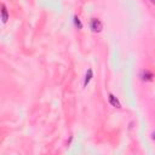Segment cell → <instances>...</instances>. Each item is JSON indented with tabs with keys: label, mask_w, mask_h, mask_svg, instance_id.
I'll return each mask as SVG.
<instances>
[{
	"label": "cell",
	"mask_w": 155,
	"mask_h": 155,
	"mask_svg": "<svg viewBox=\"0 0 155 155\" xmlns=\"http://www.w3.org/2000/svg\"><path fill=\"white\" fill-rule=\"evenodd\" d=\"M1 19H2L4 23H6L7 19H8V12H7V8H6L5 4L1 5Z\"/></svg>",
	"instance_id": "cell-5"
},
{
	"label": "cell",
	"mask_w": 155,
	"mask_h": 155,
	"mask_svg": "<svg viewBox=\"0 0 155 155\" xmlns=\"http://www.w3.org/2000/svg\"><path fill=\"white\" fill-rule=\"evenodd\" d=\"M74 24H75V27H76L78 29H82V23H81L80 18H79L78 16H74Z\"/></svg>",
	"instance_id": "cell-6"
},
{
	"label": "cell",
	"mask_w": 155,
	"mask_h": 155,
	"mask_svg": "<svg viewBox=\"0 0 155 155\" xmlns=\"http://www.w3.org/2000/svg\"><path fill=\"white\" fill-rule=\"evenodd\" d=\"M151 139H153V140H155V132H153V133H151Z\"/></svg>",
	"instance_id": "cell-7"
},
{
	"label": "cell",
	"mask_w": 155,
	"mask_h": 155,
	"mask_svg": "<svg viewBox=\"0 0 155 155\" xmlns=\"http://www.w3.org/2000/svg\"><path fill=\"white\" fill-rule=\"evenodd\" d=\"M92 76H93V71H92V69H91V68H88V69H87V71H86L85 79H84V86H87V85H88V82L91 81Z\"/></svg>",
	"instance_id": "cell-4"
},
{
	"label": "cell",
	"mask_w": 155,
	"mask_h": 155,
	"mask_svg": "<svg viewBox=\"0 0 155 155\" xmlns=\"http://www.w3.org/2000/svg\"><path fill=\"white\" fill-rule=\"evenodd\" d=\"M151 1V4H155V0H150Z\"/></svg>",
	"instance_id": "cell-8"
},
{
	"label": "cell",
	"mask_w": 155,
	"mask_h": 155,
	"mask_svg": "<svg viewBox=\"0 0 155 155\" xmlns=\"http://www.w3.org/2000/svg\"><path fill=\"white\" fill-rule=\"evenodd\" d=\"M90 28H91V30H92L93 33H99V31H102V29H103V23H102V21L98 19V18H92V19L90 21Z\"/></svg>",
	"instance_id": "cell-1"
},
{
	"label": "cell",
	"mask_w": 155,
	"mask_h": 155,
	"mask_svg": "<svg viewBox=\"0 0 155 155\" xmlns=\"http://www.w3.org/2000/svg\"><path fill=\"white\" fill-rule=\"evenodd\" d=\"M153 78H154V74L151 71H149V70H143L140 73V79L143 81H151Z\"/></svg>",
	"instance_id": "cell-3"
},
{
	"label": "cell",
	"mask_w": 155,
	"mask_h": 155,
	"mask_svg": "<svg viewBox=\"0 0 155 155\" xmlns=\"http://www.w3.org/2000/svg\"><path fill=\"white\" fill-rule=\"evenodd\" d=\"M108 99H109V103H110V105H111V107L117 108V109H120V108H121V103H120V101H119V99L115 97V94L109 93Z\"/></svg>",
	"instance_id": "cell-2"
}]
</instances>
